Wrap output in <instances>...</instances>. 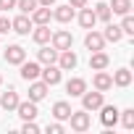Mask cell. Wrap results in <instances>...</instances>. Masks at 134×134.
I'll list each match as a JSON object with an SVG mask.
<instances>
[{
    "label": "cell",
    "instance_id": "obj_1",
    "mask_svg": "<svg viewBox=\"0 0 134 134\" xmlns=\"http://www.w3.org/2000/svg\"><path fill=\"white\" fill-rule=\"evenodd\" d=\"M69 121H71V129L74 131H87L90 129V124H92V118H90V110H71V116H69Z\"/></svg>",
    "mask_w": 134,
    "mask_h": 134
},
{
    "label": "cell",
    "instance_id": "obj_2",
    "mask_svg": "<svg viewBox=\"0 0 134 134\" xmlns=\"http://www.w3.org/2000/svg\"><path fill=\"white\" fill-rule=\"evenodd\" d=\"M55 63H58L60 71H71V69H76L79 58H76V53L69 47V50H60V53H58V60H55Z\"/></svg>",
    "mask_w": 134,
    "mask_h": 134
},
{
    "label": "cell",
    "instance_id": "obj_3",
    "mask_svg": "<svg viewBox=\"0 0 134 134\" xmlns=\"http://www.w3.org/2000/svg\"><path fill=\"white\" fill-rule=\"evenodd\" d=\"M100 105H103V92H82V108L84 110H100Z\"/></svg>",
    "mask_w": 134,
    "mask_h": 134
},
{
    "label": "cell",
    "instance_id": "obj_4",
    "mask_svg": "<svg viewBox=\"0 0 134 134\" xmlns=\"http://www.w3.org/2000/svg\"><path fill=\"white\" fill-rule=\"evenodd\" d=\"M50 42H53V47L60 53V50H69L71 47V42H74V37L66 32V29H60V32H53V37H50Z\"/></svg>",
    "mask_w": 134,
    "mask_h": 134
},
{
    "label": "cell",
    "instance_id": "obj_5",
    "mask_svg": "<svg viewBox=\"0 0 134 134\" xmlns=\"http://www.w3.org/2000/svg\"><path fill=\"white\" fill-rule=\"evenodd\" d=\"M3 55H5V60H8V63H13V66H19V63H24V60H26V50H24L21 45H8V50H5Z\"/></svg>",
    "mask_w": 134,
    "mask_h": 134
},
{
    "label": "cell",
    "instance_id": "obj_6",
    "mask_svg": "<svg viewBox=\"0 0 134 134\" xmlns=\"http://www.w3.org/2000/svg\"><path fill=\"white\" fill-rule=\"evenodd\" d=\"M11 32H16V34H29V32H32V19H29L26 13L16 16V19L11 21Z\"/></svg>",
    "mask_w": 134,
    "mask_h": 134
},
{
    "label": "cell",
    "instance_id": "obj_7",
    "mask_svg": "<svg viewBox=\"0 0 134 134\" xmlns=\"http://www.w3.org/2000/svg\"><path fill=\"white\" fill-rule=\"evenodd\" d=\"M92 84H95V90H97V92H108V90L113 87V76H110V74L103 69V71H97V74H95Z\"/></svg>",
    "mask_w": 134,
    "mask_h": 134
},
{
    "label": "cell",
    "instance_id": "obj_8",
    "mask_svg": "<svg viewBox=\"0 0 134 134\" xmlns=\"http://www.w3.org/2000/svg\"><path fill=\"white\" fill-rule=\"evenodd\" d=\"M16 110H19V116L24 118V121H34L37 118V103H32V100H26V103H21L19 100V105H16Z\"/></svg>",
    "mask_w": 134,
    "mask_h": 134
},
{
    "label": "cell",
    "instance_id": "obj_9",
    "mask_svg": "<svg viewBox=\"0 0 134 134\" xmlns=\"http://www.w3.org/2000/svg\"><path fill=\"white\" fill-rule=\"evenodd\" d=\"M21 66V79H26V82H34L37 76H40V63H34V60H24V63H19Z\"/></svg>",
    "mask_w": 134,
    "mask_h": 134
},
{
    "label": "cell",
    "instance_id": "obj_10",
    "mask_svg": "<svg viewBox=\"0 0 134 134\" xmlns=\"http://www.w3.org/2000/svg\"><path fill=\"white\" fill-rule=\"evenodd\" d=\"M40 76H42V82H45L47 87H55V84L60 82V69H58L55 63H50L45 71H40Z\"/></svg>",
    "mask_w": 134,
    "mask_h": 134
},
{
    "label": "cell",
    "instance_id": "obj_11",
    "mask_svg": "<svg viewBox=\"0 0 134 134\" xmlns=\"http://www.w3.org/2000/svg\"><path fill=\"white\" fill-rule=\"evenodd\" d=\"M50 37H53V32H50L47 24H37V29H32V40H34L37 45H47Z\"/></svg>",
    "mask_w": 134,
    "mask_h": 134
},
{
    "label": "cell",
    "instance_id": "obj_12",
    "mask_svg": "<svg viewBox=\"0 0 134 134\" xmlns=\"http://www.w3.org/2000/svg\"><path fill=\"white\" fill-rule=\"evenodd\" d=\"M47 90H50V87H47L45 82H37V79H34V82L29 84V100H32V103H40V100L47 95Z\"/></svg>",
    "mask_w": 134,
    "mask_h": 134
},
{
    "label": "cell",
    "instance_id": "obj_13",
    "mask_svg": "<svg viewBox=\"0 0 134 134\" xmlns=\"http://www.w3.org/2000/svg\"><path fill=\"white\" fill-rule=\"evenodd\" d=\"M108 63H110V58H108L103 50H95L92 58H90V69H92V71H103V69H108Z\"/></svg>",
    "mask_w": 134,
    "mask_h": 134
},
{
    "label": "cell",
    "instance_id": "obj_14",
    "mask_svg": "<svg viewBox=\"0 0 134 134\" xmlns=\"http://www.w3.org/2000/svg\"><path fill=\"white\" fill-rule=\"evenodd\" d=\"M87 90V82L84 79H79V76H74V79H69L66 82V92H69L71 97H82V92Z\"/></svg>",
    "mask_w": 134,
    "mask_h": 134
},
{
    "label": "cell",
    "instance_id": "obj_15",
    "mask_svg": "<svg viewBox=\"0 0 134 134\" xmlns=\"http://www.w3.org/2000/svg\"><path fill=\"white\" fill-rule=\"evenodd\" d=\"M32 24H50V16H53V11L47 8V5H37L32 13Z\"/></svg>",
    "mask_w": 134,
    "mask_h": 134
},
{
    "label": "cell",
    "instance_id": "obj_16",
    "mask_svg": "<svg viewBox=\"0 0 134 134\" xmlns=\"http://www.w3.org/2000/svg\"><path fill=\"white\" fill-rule=\"evenodd\" d=\"M84 45H87V50H103L105 47V37L103 34H97V32H87V37H84Z\"/></svg>",
    "mask_w": 134,
    "mask_h": 134
},
{
    "label": "cell",
    "instance_id": "obj_17",
    "mask_svg": "<svg viewBox=\"0 0 134 134\" xmlns=\"http://www.w3.org/2000/svg\"><path fill=\"white\" fill-rule=\"evenodd\" d=\"M100 108H103V113H100L103 126H113V124L118 121V108H116V105H100Z\"/></svg>",
    "mask_w": 134,
    "mask_h": 134
},
{
    "label": "cell",
    "instance_id": "obj_18",
    "mask_svg": "<svg viewBox=\"0 0 134 134\" xmlns=\"http://www.w3.org/2000/svg\"><path fill=\"white\" fill-rule=\"evenodd\" d=\"M16 105H19V95H16V90H8V92L0 95V108H3V110H16Z\"/></svg>",
    "mask_w": 134,
    "mask_h": 134
},
{
    "label": "cell",
    "instance_id": "obj_19",
    "mask_svg": "<svg viewBox=\"0 0 134 134\" xmlns=\"http://www.w3.org/2000/svg\"><path fill=\"white\" fill-rule=\"evenodd\" d=\"M79 24H82L84 29H92V26L97 24L95 11H92V8H87V5H84V8H79Z\"/></svg>",
    "mask_w": 134,
    "mask_h": 134
},
{
    "label": "cell",
    "instance_id": "obj_20",
    "mask_svg": "<svg viewBox=\"0 0 134 134\" xmlns=\"http://www.w3.org/2000/svg\"><path fill=\"white\" fill-rule=\"evenodd\" d=\"M53 19L60 21V24H69V21L74 19V8H71V5H58V8L53 11Z\"/></svg>",
    "mask_w": 134,
    "mask_h": 134
},
{
    "label": "cell",
    "instance_id": "obj_21",
    "mask_svg": "<svg viewBox=\"0 0 134 134\" xmlns=\"http://www.w3.org/2000/svg\"><path fill=\"white\" fill-rule=\"evenodd\" d=\"M53 116H55L58 121H69V116H71V105L66 103V100H58V103L53 105Z\"/></svg>",
    "mask_w": 134,
    "mask_h": 134
},
{
    "label": "cell",
    "instance_id": "obj_22",
    "mask_svg": "<svg viewBox=\"0 0 134 134\" xmlns=\"http://www.w3.org/2000/svg\"><path fill=\"white\" fill-rule=\"evenodd\" d=\"M103 37H105V42H121L124 32H121V26H116V24H108V26H105V32H103Z\"/></svg>",
    "mask_w": 134,
    "mask_h": 134
},
{
    "label": "cell",
    "instance_id": "obj_23",
    "mask_svg": "<svg viewBox=\"0 0 134 134\" xmlns=\"http://www.w3.org/2000/svg\"><path fill=\"white\" fill-rule=\"evenodd\" d=\"M37 58H40V63L50 66V63H55V60H58V50H55V47H42V50L37 53Z\"/></svg>",
    "mask_w": 134,
    "mask_h": 134
},
{
    "label": "cell",
    "instance_id": "obj_24",
    "mask_svg": "<svg viewBox=\"0 0 134 134\" xmlns=\"http://www.w3.org/2000/svg\"><path fill=\"white\" fill-rule=\"evenodd\" d=\"M113 84H116V87H129V84H131V71H129V69H118V71L113 74Z\"/></svg>",
    "mask_w": 134,
    "mask_h": 134
},
{
    "label": "cell",
    "instance_id": "obj_25",
    "mask_svg": "<svg viewBox=\"0 0 134 134\" xmlns=\"http://www.w3.org/2000/svg\"><path fill=\"white\" fill-rule=\"evenodd\" d=\"M129 11H131V0H110V13L126 16Z\"/></svg>",
    "mask_w": 134,
    "mask_h": 134
},
{
    "label": "cell",
    "instance_id": "obj_26",
    "mask_svg": "<svg viewBox=\"0 0 134 134\" xmlns=\"http://www.w3.org/2000/svg\"><path fill=\"white\" fill-rule=\"evenodd\" d=\"M95 19L97 21H110V5L108 3H97L95 5Z\"/></svg>",
    "mask_w": 134,
    "mask_h": 134
},
{
    "label": "cell",
    "instance_id": "obj_27",
    "mask_svg": "<svg viewBox=\"0 0 134 134\" xmlns=\"http://www.w3.org/2000/svg\"><path fill=\"white\" fill-rule=\"evenodd\" d=\"M37 5H40L37 0H16V8H19L21 13H26V16H29V13L37 8Z\"/></svg>",
    "mask_w": 134,
    "mask_h": 134
},
{
    "label": "cell",
    "instance_id": "obj_28",
    "mask_svg": "<svg viewBox=\"0 0 134 134\" xmlns=\"http://www.w3.org/2000/svg\"><path fill=\"white\" fill-rule=\"evenodd\" d=\"M121 113V124L126 129H134V108H126V110H118Z\"/></svg>",
    "mask_w": 134,
    "mask_h": 134
},
{
    "label": "cell",
    "instance_id": "obj_29",
    "mask_svg": "<svg viewBox=\"0 0 134 134\" xmlns=\"http://www.w3.org/2000/svg\"><path fill=\"white\" fill-rule=\"evenodd\" d=\"M121 32H124V34H134V19H131V13L124 16V21H121Z\"/></svg>",
    "mask_w": 134,
    "mask_h": 134
},
{
    "label": "cell",
    "instance_id": "obj_30",
    "mask_svg": "<svg viewBox=\"0 0 134 134\" xmlns=\"http://www.w3.org/2000/svg\"><path fill=\"white\" fill-rule=\"evenodd\" d=\"M21 131H24V134H37V131H40V126H37L34 121H24V126H21Z\"/></svg>",
    "mask_w": 134,
    "mask_h": 134
},
{
    "label": "cell",
    "instance_id": "obj_31",
    "mask_svg": "<svg viewBox=\"0 0 134 134\" xmlns=\"http://www.w3.org/2000/svg\"><path fill=\"white\" fill-rule=\"evenodd\" d=\"M8 32H11V19L0 16V34H8Z\"/></svg>",
    "mask_w": 134,
    "mask_h": 134
},
{
    "label": "cell",
    "instance_id": "obj_32",
    "mask_svg": "<svg viewBox=\"0 0 134 134\" xmlns=\"http://www.w3.org/2000/svg\"><path fill=\"white\" fill-rule=\"evenodd\" d=\"M16 8V0H0V11H11Z\"/></svg>",
    "mask_w": 134,
    "mask_h": 134
},
{
    "label": "cell",
    "instance_id": "obj_33",
    "mask_svg": "<svg viewBox=\"0 0 134 134\" xmlns=\"http://www.w3.org/2000/svg\"><path fill=\"white\" fill-rule=\"evenodd\" d=\"M47 131L50 134H63V124H47Z\"/></svg>",
    "mask_w": 134,
    "mask_h": 134
},
{
    "label": "cell",
    "instance_id": "obj_34",
    "mask_svg": "<svg viewBox=\"0 0 134 134\" xmlns=\"http://www.w3.org/2000/svg\"><path fill=\"white\" fill-rule=\"evenodd\" d=\"M69 5H71V8H84L87 0H69Z\"/></svg>",
    "mask_w": 134,
    "mask_h": 134
},
{
    "label": "cell",
    "instance_id": "obj_35",
    "mask_svg": "<svg viewBox=\"0 0 134 134\" xmlns=\"http://www.w3.org/2000/svg\"><path fill=\"white\" fill-rule=\"evenodd\" d=\"M37 3H40V5H47V8H50V5H55V0H37Z\"/></svg>",
    "mask_w": 134,
    "mask_h": 134
},
{
    "label": "cell",
    "instance_id": "obj_36",
    "mask_svg": "<svg viewBox=\"0 0 134 134\" xmlns=\"http://www.w3.org/2000/svg\"><path fill=\"white\" fill-rule=\"evenodd\" d=\"M0 84H3V76H0Z\"/></svg>",
    "mask_w": 134,
    "mask_h": 134
},
{
    "label": "cell",
    "instance_id": "obj_37",
    "mask_svg": "<svg viewBox=\"0 0 134 134\" xmlns=\"http://www.w3.org/2000/svg\"><path fill=\"white\" fill-rule=\"evenodd\" d=\"M0 13H3V11H0Z\"/></svg>",
    "mask_w": 134,
    "mask_h": 134
}]
</instances>
